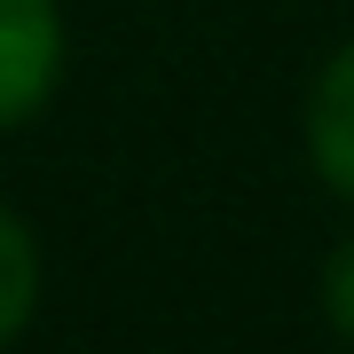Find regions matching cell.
Returning a JSON list of instances; mask_svg holds the SVG:
<instances>
[{"label":"cell","instance_id":"obj_3","mask_svg":"<svg viewBox=\"0 0 354 354\" xmlns=\"http://www.w3.org/2000/svg\"><path fill=\"white\" fill-rule=\"evenodd\" d=\"M32 299H39V252H32L24 221H16V213H0V346L24 330Z\"/></svg>","mask_w":354,"mask_h":354},{"label":"cell","instance_id":"obj_1","mask_svg":"<svg viewBox=\"0 0 354 354\" xmlns=\"http://www.w3.org/2000/svg\"><path fill=\"white\" fill-rule=\"evenodd\" d=\"M64 71V16L55 0H0V127L32 118Z\"/></svg>","mask_w":354,"mask_h":354},{"label":"cell","instance_id":"obj_2","mask_svg":"<svg viewBox=\"0 0 354 354\" xmlns=\"http://www.w3.org/2000/svg\"><path fill=\"white\" fill-rule=\"evenodd\" d=\"M307 150H315L323 181L354 197V48L330 55V71L315 79V102H307Z\"/></svg>","mask_w":354,"mask_h":354},{"label":"cell","instance_id":"obj_4","mask_svg":"<svg viewBox=\"0 0 354 354\" xmlns=\"http://www.w3.org/2000/svg\"><path fill=\"white\" fill-rule=\"evenodd\" d=\"M323 299H330V323L354 339V236L339 244V260H330V276H323Z\"/></svg>","mask_w":354,"mask_h":354}]
</instances>
